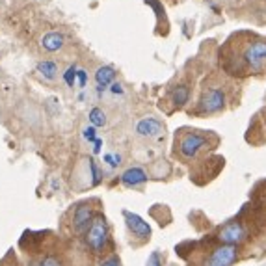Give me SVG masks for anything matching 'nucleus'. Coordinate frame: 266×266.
<instances>
[{"label": "nucleus", "instance_id": "obj_7", "mask_svg": "<svg viewBox=\"0 0 266 266\" xmlns=\"http://www.w3.org/2000/svg\"><path fill=\"white\" fill-rule=\"evenodd\" d=\"M236 261V246H225L221 244L220 248L211 253V257L207 261V266H231Z\"/></svg>", "mask_w": 266, "mask_h": 266}, {"label": "nucleus", "instance_id": "obj_2", "mask_svg": "<svg viewBox=\"0 0 266 266\" xmlns=\"http://www.w3.org/2000/svg\"><path fill=\"white\" fill-rule=\"evenodd\" d=\"M209 145V134H201L196 130L183 129V132H179V140H177V149L179 155L183 159L190 160L198 155L203 147Z\"/></svg>", "mask_w": 266, "mask_h": 266}, {"label": "nucleus", "instance_id": "obj_8", "mask_svg": "<svg viewBox=\"0 0 266 266\" xmlns=\"http://www.w3.org/2000/svg\"><path fill=\"white\" fill-rule=\"evenodd\" d=\"M93 209L92 205H88V203H80V205H76L75 213H73V227H75L76 233H86L90 225H92L93 221Z\"/></svg>", "mask_w": 266, "mask_h": 266}, {"label": "nucleus", "instance_id": "obj_4", "mask_svg": "<svg viewBox=\"0 0 266 266\" xmlns=\"http://www.w3.org/2000/svg\"><path fill=\"white\" fill-rule=\"evenodd\" d=\"M86 242L90 246V250L95 253H101L105 250L108 242V225L103 216H95L90 229L86 231Z\"/></svg>", "mask_w": 266, "mask_h": 266}, {"label": "nucleus", "instance_id": "obj_10", "mask_svg": "<svg viewBox=\"0 0 266 266\" xmlns=\"http://www.w3.org/2000/svg\"><path fill=\"white\" fill-rule=\"evenodd\" d=\"M147 181V173L142 167H129L125 173L121 175V183L125 186H140Z\"/></svg>", "mask_w": 266, "mask_h": 266}, {"label": "nucleus", "instance_id": "obj_6", "mask_svg": "<svg viewBox=\"0 0 266 266\" xmlns=\"http://www.w3.org/2000/svg\"><path fill=\"white\" fill-rule=\"evenodd\" d=\"M123 216H125V223L127 227L130 229V233L140 238V240H147L151 236V225L134 213H129V211H123Z\"/></svg>", "mask_w": 266, "mask_h": 266}, {"label": "nucleus", "instance_id": "obj_25", "mask_svg": "<svg viewBox=\"0 0 266 266\" xmlns=\"http://www.w3.org/2000/svg\"><path fill=\"white\" fill-rule=\"evenodd\" d=\"M93 144H95V147H93V153H95V155H97V153L101 151V147H103V142H101V140H95V142H93Z\"/></svg>", "mask_w": 266, "mask_h": 266}, {"label": "nucleus", "instance_id": "obj_1", "mask_svg": "<svg viewBox=\"0 0 266 266\" xmlns=\"http://www.w3.org/2000/svg\"><path fill=\"white\" fill-rule=\"evenodd\" d=\"M220 61L236 76L266 73V39L251 32H236L220 49Z\"/></svg>", "mask_w": 266, "mask_h": 266}, {"label": "nucleus", "instance_id": "obj_9", "mask_svg": "<svg viewBox=\"0 0 266 266\" xmlns=\"http://www.w3.org/2000/svg\"><path fill=\"white\" fill-rule=\"evenodd\" d=\"M136 132L140 136H145V138H151V136H157L162 132V123L159 119H155V117H145V119H140L136 123Z\"/></svg>", "mask_w": 266, "mask_h": 266}, {"label": "nucleus", "instance_id": "obj_18", "mask_svg": "<svg viewBox=\"0 0 266 266\" xmlns=\"http://www.w3.org/2000/svg\"><path fill=\"white\" fill-rule=\"evenodd\" d=\"M145 266H162V255H160L159 251H153L149 259H147V263Z\"/></svg>", "mask_w": 266, "mask_h": 266}, {"label": "nucleus", "instance_id": "obj_24", "mask_svg": "<svg viewBox=\"0 0 266 266\" xmlns=\"http://www.w3.org/2000/svg\"><path fill=\"white\" fill-rule=\"evenodd\" d=\"M110 90H112V93H117V95H121L123 93L121 84H112V86H110Z\"/></svg>", "mask_w": 266, "mask_h": 266}, {"label": "nucleus", "instance_id": "obj_16", "mask_svg": "<svg viewBox=\"0 0 266 266\" xmlns=\"http://www.w3.org/2000/svg\"><path fill=\"white\" fill-rule=\"evenodd\" d=\"M88 167H90V173H92V186H97L101 183V173L97 169V164L93 159H88Z\"/></svg>", "mask_w": 266, "mask_h": 266}, {"label": "nucleus", "instance_id": "obj_22", "mask_svg": "<svg viewBox=\"0 0 266 266\" xmlns=\"http://www.w3.org/2000/svg\"><path fill=\"white\" fill-rule=\"evenodd\" d=\"M39 266H63V265H61V263L56 257H47V259H43V261L39 263Z\"/></svg>", "mask_w": 266, "mask_h": 266}, {"label": "nucleus", "instance_id": "obj_26", "mask_svg": "<svg viewBox=\"0 0 266 266\" xmlns=\"http://www.w3.org/2000/svg\"><path fill=\"white\" fill-rule=\"evenodd\" d=\"M263 119H265V125H266V110L263 112Z\"/></svg>", "mask_w": 266, "mask_h": 266}, {"label": "nucleus", "instance_id": "obj_14", "mask_svg": "<svg viewBox=\"0 0 266 266\" xmlns=\"http://www.w3.org/2000/svg\"><path fill=\"white\" fill-rule=\"evenodd\" d=\"M38 71L45 76V78L54 80V78H56V73H58V65H56L54 61H41V63H38Z\"/></svg>", "mask_w": 266, "mask_h": 266}, {"label": "nucleus", "instance_id": "obj_5", "mask_svg": "<svg viewBox=\"0 0 266 266\" xmlns=\"http://www.w3.org/2000/svg\"><path fill=\"white\" fill-rule=\"evenodd\" d=\"M244 236H246V233H244L242 225L235 220L223 223L218 229V240L221 244H225V246H236V244H240L244 240Z\"/></svg>", "mask_w": 266, "mask_h": 266}, {"label": "nucleus", "instance_id": "obj_12", "mask_svg": "<svg viewBox=\"0 0 266 266\" xmlns=\"http://www.w3.org/2000/svg\"><path fill=\"white\" fill-rule=\"evenodd\" d=\"M41 45L49 53H56V51H60L61 47H63V36L58 34V32H49L41 39Z\"/></svg>", "mask_w": 266, "mask_h": 266}, {"label": "nucleus", "instance_id": "obj_21", "mask_svg": "<svg viewBox=\"0 0 266 266\" xmlns=\"http://www.w3.org/2000/svg\"><path fill=\"white\" fill-rule=\"evenodd\" d=\"M95 134H97L95 127H88V129H84V138H86L88 142H95V140H97V138H95Z\"/></svg>", "mask_w": 266, "mask_h": 266}, {"label": "nucleus", "instance_id": "obj_17", "mask_svg": "<svg viewBox=\"0 0 266 266\" xmlns=\"http://www.w3.org/2000/svg\"><path fill=\"white\" fill-rule=\"evenodd\" d=\"M75 78H76V67L71 65V67H67V71L63 73V80H65L67 86H75Z\"/></svg>", "mask_w": 266, "mask_h": 266}, {"label": "nucleus", "instance_id": "obj_23", "mask_svg": "<svg viewBox=\"0 0 266 266\" xmlns=\"http://www.w3.org/2000/svg\"><path fill=\"white\" fill-rule=\"evenodd\" d=\"M105 160H106L110 166H119V164H121V157H119V155H106Z\"/></svg>", "mask_w": 266, "mask_h": 266}, {"label": "nucleus", "instance_id": "obj_3", "mask_svg": "<svg viewBox=\"0 0 266 266\" xmlns=\"http://www.w3.org/2000/svg\"><path fill=\"white\" fill-rule=\"evenodd\" d=\"M225 108V92L221 88H216V86H211L203 90V95L199 99V105L196 108L198 114H216V112H221Z\"/></svg>", "mask_w": 266, "mask_h": 266}, {"label": "nucleus", "instance_id": "obj_19", "mask_svg": "<svg viewBox=\"0 0 266 266\" xmlns=\"http://www.w3.org/2000/svg\"><path fill=\"white\" fill-rule=\"evenodd\" d=\"M99 266H119V257H117V255H112V257L101 261Z\"/></svg>", "mask_w": 266, "mask_h": 266}, {"label": "nucleus", "instance_id": "obj_13", "mask_svg": "<svg viewBox=\"0 0 266 266\" xmlns=\"http://www.w3.org/2000/svg\"><path fill=\"white\" fill-rule=\"evenodd\" d=\"M188 97H190V92H188V88L186 86H175V90L171 92V101H173V105L177 108L183 106V105H186L188 103Z\"/></svg>", "mask_w": 266, "mask_h": 266}, {"label": "nucleus", "instance_id": "obj_15", "mask_svg": "<svg viewBox=\"0 0 266 266\" xmlns=\"http://www.w3.org/2000/svg\"><path fill=\"white\" fill-rule=\"evenodd\" d=\"M90 121H92L93 127H103L106 123V115H105V112L101 108H93L90 112Z\"/></svg>", "mask_w": 266, "mask_h": 266}, {"label": "nucleus", "instance_id": "obj_20", "mask_svg": "<svg viewBox=\"0 0 266 266\" xmlns=\"http://www.w3.org/2000/svg\"><path fill=\"white\" fill-rule=\"evenodd\" d=\"M76 76H78V84L80 88H86V82H88V73L84 69H76Z\"/></svg>", "mask_w": 266, "mask_h": 266}, {"label": "nucleus", "instance_id": "obj_11", "mask_svg": "<svg viewBox=\"0 0 266 266\" xmlns=\"http://www.w3.org/2000/svg\"><path fill=\"white\" fill-rule=\"evenodd\" d=\"M115 78V69L110 67V65H103V67L97 69L95 73V82H97V90L99 92H105L108 86L112 84V80Z\"/></svg>", "mask_w": 266, "mask_h": 266}]
</instances>
